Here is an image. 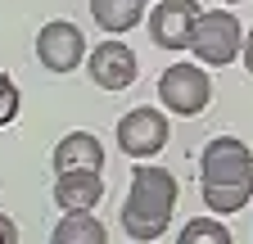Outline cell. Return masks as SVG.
Segmentation results:
<instances>
[{
	"label": "cell",
	"instance_id": "cell-6",
	"mask_svg": "<svg viewBox=\"0 0 253 244\" xmlns=\"http://www.w3.org/2000/svg\"><path fill=\"white\" fill-rule=\"evenodd\" d=\"M37 59H41V68H50V73H73V68H82V59H86L82 27L68 23V18L45 23L41 32H37Z\"/></svg>",
	"mask_w": 253,
	"mask_h": 244
},
{
	"label": "cell",
	"instance_id": "cell-18",
	"mask_svg": "<svg viewBox=\"0 0 253 244\" xmlns=\"http://www.w3.org/2000/svg\"><path fill=\"white\" fill-rule=\"evenodd\" d=\"M145 5H149V0H145Z\"/></svg>",
	"mask_w": 253,
	"mask_h": 244
},
{
	"label": "cell",
	"instance_id": "cell-7",
	"mask_svg": "<svg viewBox=\"0 0 253 244\" xmlns=\"http://www.w3.org/2000/svg\"><path fill=\"white\" fill-rule=\"evenodd\" d=\"M199 14H204V9L195 5V0H158V9L145 14L149 41H154L158 50H185Z\"/></svg>",
	"mask_w": 253,
	"mask_h": 244
},
{
	"label": "cell",
	"instance_id": "cell-13",
	"mask_svg": "<svg viewBox=\"0 0 253 244\" xmlns=\"http://www.w3.org/2000/svg\"><path fill=\"white\" fill-rule=\"evenodd\" d=\"M176 244H231V231L212 217H190L185 231H176Z\"/></svg>",
	"mask_w": 253,
	"mask_h": 244
},
{
	"label": "cell",
	"instance_id": "cell-17",
	"mask_svg": "<svg viewBox=\"0 0 253 244\" xmlns=\"http://www.w3.org/2000/svg\"><path fill=\"white\" fill-rule=\"evenodd\" d=\"M217 5H231V9H235V5H244V0H217Z\"/></svg>",
	"mask_w": 253,
	"mask_h": 244
},
{
	"label": "cell",
	"instance_id": "cell-15",
	"mask_svg": "<svg viewBox=\"0 0 253 244\" xmlns=\"http://www.w3.org/2000/svg\"><path fill=\"white\" fill-rule=\"evenodd\" d=\"M0 244H18V226L5 217V212H0Z\"/></svg>",
	"mask_w": 253,
	"mask_h": 244
},
{
	"label": "cell",
	"instance_id": "cell-10",
	"mask_svg": "<svg viewBox=\"0 0 253 244\" xmlns=\"http://www.w3.org/2000/svg\"><path fill=\"white\" fill-rule=\"evenodd\" d=\"M50 163H54V172H68V167H95V172H100L104 167V145H100V136H90V131H68L54 145Z\"/></svg>",
	"mask_w": 253,
	"mask_h": 244
},
{
	"label": "cell",
	"instance_id": "cell-16",
	"mask_svg": "<svg viewBox=\"0 0 253 244\" xmlns=\"http://www.w3.org/2000/svg\"><path fill=\"white\" fill-rule=\"evenodd\" d=\"M240 59H244V68L253 73V27H249V32H244V50H240Z\"/></svg>",
	"mask_w": 253,
	"mask_h": 244
},
{
	"label": "cell",
	"instance_id": "cell-4",
	"mask_svg": "<svg viewBox=\"0 0 253 244\" xmlns=\"http://www.w3.org/2000/svg\"><path fill=\"white\" fill-rule=\"evenodd\" d=\"M158 100H163V109L176 113V118H195L212 100V77L204 73L199 59L195 64H172V68L158 73Z\"/></svg>",
	"mask_w": 253,
	"mask_h": 244
},
{
	"label": "cell",
	"instance_id": "cell-5",
	"mask_svg": "<svg viewBox=\"0 0 253 244\" xmlns=\"http://www.w3.org/2000/svg\"><path fill=\"white\" fill-rule=\"evenodd\" d=\"M168 140H172V122L154 104H140L131 113H122V122H118V149L126 159H154Z\"/></svg>",
	"mask_w": 253,
	"mask_h": 244
},
{
	"label": "cell",
	"instance_id": "cell-12",
	"mask_svg": "<svg viewBox=\"0 0 253 244\" xmlns=\"http://www.w3.org/2000/svg\"><path fill=\"white\" fill-rule=\"evenodd\" d=\"M109 231L90 217V208H73V212H63L59 226L50 231V244H104Z\"/></svg>",
	"mask_w": 253,
	"mask_h": 244
},
{
	"label": "cell",
	"instance_id": "cell-11",
	"mask_svg": "<svg viewBox=\"0 0 253 244\" xmlns=\"http://www.w3.org/2000/svg\"><path fill=\"white\" fill-rule=\"evenodd\" d=\"M90 14L109 37H122L136 23H145V0H90Z\"/></svg>",
	"mask_w": 253,
	"mask_h": 244
},
{
	"label": "cell",
	"instance_id": "cell-9",
	"mask_svg": "<svg viewBox=\"0 0 253 244\" xmlns=\"http://www.w3.org/2000/svg\"><path fill=\"white\" fill-rule=\"evenodd\" d=\"M104 199V181L95 167H68V172H54V203L63 212L73 208H95Z\"/></svg>",
	"mask_w": 253,
	"mask_h": 244
},
{
	"label": "cell",
	"instance_id": "cell-1",
	"mask_svg": "<svg viewBox=\"0 0 253 244\" xmlns=\"http://www.w3.org/2000/svg\"><path fill=\"white\" fill-rule=\"evenodd\" d=\"M204 203L212 212H240L253 203V149L235 136H217L199 154Z\"/></svg>",
	"mask_w": 253,
	"mask_h": 244
},
{
	"label": "cell",
	"instance_id": "cell-14",
	"mask_svg": "<svg viewBox=\"0 0 253 244\" xmlns=\"http://www.w3.org/2000/svg\"><path fill=\"white\" fill-rule=\"evenodd\" d=\"M18 104H23V95H18V86L0 73V127H9V122L18 118Z\"/></svg>",
	"mask_w": 253,
	"mask_h": 244
},
{
	"label": "cell",
	"instance_id": "cell-8",
	"mask_svg": "<svg viewBox=\"0 0 253 244\" xmlns=\"http://www.w3.org/2000/svg\"><path fill=\"white\" fill-rule=\"evenodd\" d=\"M86 73H90V81L100 86V90H126L136 81V73H140V64H136V50L131 45H122V41H100L90 54H86Z\"/></svg>",
	"mask_w": 253,
	"mask_h": 244
},
{
	"label": "cell",
	"instance_id": "cell-3",
	"mask_svg": "<svg viewBox=\"0 0 253 244\" xmlns=\"http://www.w3.org/2000/svg\"><path fill=\"white\" fill-rule=\"evenodd\" d=\"M185 50H195V59H199L204 68H231L235 59H240V50H244V27L231 14V5L204 9L195 18V32H190V45Z\"/></svg>",
	"mask_w": 253,
	"mask_h": 244
},
{
	"label": "cell",
	"instance_id": "cell-2",
	"mask_svg": "<svg viewBox=\"0 0 253 244\" xmlns=\"http://www.w3.org/2000/svg\"><path fill=\"white\" fill-rule=\"evenodd\" d=\"M172 212H176V176L168 167L136 163L131 190L122 199V231L131 240H158L172 226Z\"/></svg>",
	"mask_w": 253,
	"mask_h": 244
}]
</instances>
